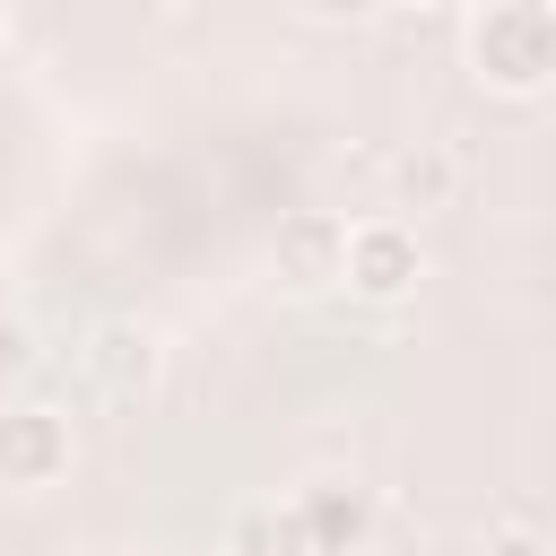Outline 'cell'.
Masks as SVG:
<instances>
[{
	"mask_svg": "<svg viewBox=\"0 0 556 556\" xmlns=\"http://www.w3.org/2000/svg\"><path fill=\"white\" fill-rule=\"evenodd\" d=\"M469 70L495 96L556 87V9H478L469 17Z\"/></svg>",
	"mask_w": 556,
	"mask_h": 556,
	"instance_id": "obj_1",
	"label": "cell"
},
{
	"mask_svg": "<svg viewBox=\"0 0 556 556\" xmlns=\"http://www.w3.org/2000/svg\"><path fill=\"white\" fill-rule=\"evenodd\" d=\"M61 478H70V417L43 408V400L0 408V486L43 495V486H61Z\"/></svg>",
	"mask_w": 556,
	"mask_h": 556,
	"instance_id": "obj_2",
	"label": "cell"
},
{
	"mask_svg": "<svg viewBox=\"0 0 556 556\" xmlns=\"http://www.w3.org/2000/svg\"><path fill=\"white\" fill-rule=\"evenodd\" d=\"M269 261L295 295H321L348 278V217L339 208H287L278 235H269Z\"/></svg>",
	"mask_w": 556,
	"mask_h": 556,
	"instance_id": "obj_3",
	"label": "cell"
},
{
	"mask_svg": "<svg viewBox=\"0 0 556 556\" xmlns=\"http://www.w3.org/2000/svg\"><path fill=\"white\" fill-rule=\"evenodd\" d=\"M417 278H426V243H417V226H400V217H365V226H348V287H356L365 304H400Z\"/></svg>",
	"mask_w": 556,
	"mask_h": 556,
	"instance_id": "obj_4",
	"label": "cell"
},
{
	"mask_svg": "<svg viewBox=\"0 0 556 556\" xmlns=\"http://www.w3.org/2000/svg\"><path fill=\"white\" fill-rule=\"evenodd\" d=\"M295 521H304V547L313 556H365L374 539V495L356 478H313L295 495Z\"/></svg>",
	"mask_w": 556,
	"mask_h": 556,
	"instance_id": "obj_5",
	"label": "cell"
},
{
	"mask_svg": "<svg viewBox=\"0 0 556 556\" xmlns=\"http://www.w3.org/2000/svg\"><path fill=\"white\" fill-rule=\"evenodd\" d=\"M87 374H96V391L139 400V391L156 382V330H148V321H104V330L87 339Z\"/></svg>",
	"mask_w": 556,
	"mask_h": 556,
	"instance_id": "obj_6",
	"label": "cell"
},
{
	"mask_svg": "<svg viewBox=\"0 0 556 556\" xmlns=\"http://www.w3.org/2000/svg\"><path fill=\"white\" fill-rule=\"evenodd\" d=\"M452 191H460L452 148H400L391 156V208H443Z\"/></svg>",
	"mask_w": 556,
	"mask_h": 556,
	"instance_id": "obj_7",
	"label": "cell"
},
{
	"mask_svg": "<svg viewBox=\"0 0 556 556\" xmlns=\"http://www.w3.org/2000/svg\"><path fill=\"white\" fill-rule=\"evenodd\" d=\"M226 556H313V547H304L295 504H243L226 521Z\"/></svg>",
	"mask_w": 556,
	"mask_h": 556,
	"instance_id": "obj_8",
	"label": "cell"
},
{
	"mask_svg": "<svg viewBox=\"0 0 556 556\" xmlns=\"http://www.w3.org/2000/svg\"><path fill=\"white\" fill-rule=\"evenodd\" d=\"M478 556H556V547H547L530 521H495V530L478 539Z\"/></svg>",
	"mask_w": 556,
	"mask_h": 556,
	"instance_id": "obj_9",
	"label": "cell"
},
{
	"mask_svg": "<svg viewBox=\"0 0 556 556\" xmlns=\"http://www.w3.org/2000/svg\"><path fill=\"white\" fill-rule=\"evenodd\" d=\"M26 365H35V330H26L17 313H0V382H17Z\"/></svg>",
	"mask_w": 556,
	"mask_h": 556,
	"instance_id": "obj_10",
	"label": "cell"
},
{
	"mask_svg": "<svg viewBox=\"0 0 556 556\" xmlns=\"http://www.w3.org/2000/svg\"><path fill=\"white\" fill-rule=\"evenodd\" d=\"M304 9H313V17H330V26H356V17H374L382 0H304Z\"/></svg>",
	"mask_w": 556,
	"mask_h": 556,
	"instance_id": "obj_11",
	"label": "cell"
},
{
	"mask_svg": "<svg viewBox=\"0 0 556 556\" xmlns=\"http://www.w3.org/2000/svg\"><path fill=\"white\" fill-rule=\"evenodd\" d=\"M469 9H556V0H469Z\"/></svg>",
	"mask_w": 556,
	"mask_h": 556,
	"instance_id": "obj_12",
	"label": "cell"
},
{
	"mask_svg": "<svg viewBox=\"0 0 556 556\" xmlns=\"http://www.w3.org/2000/svg\"><path fill=\"white\" fill-rule=\"evenodd\" d=\"M408 9H460V0H408Z\"/></svg>",
	"mask_w": 556,
	"mask_h": 556,
	"instance_id": "obj_13",
	"label": "cell"
}]
</instances>
